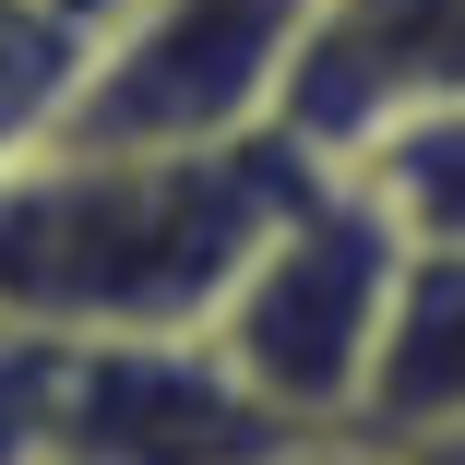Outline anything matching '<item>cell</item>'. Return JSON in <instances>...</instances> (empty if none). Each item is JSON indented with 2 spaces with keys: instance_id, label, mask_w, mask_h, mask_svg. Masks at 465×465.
Here are the masks:
<instances>
[{
  "instance_id": "6da1fadb",
  "label": "cell",
  "mask_w": 465,
  "mask_h": 465,
  "mask_svg": "<svg viewBox=\"0 0 465 465\" xmlns=\"http://www.w3.org/2000/svg\"><path fill=\"white\" fill-rule=\"evenodd\" d=\"M322 179L262 143H48L0 167V311L36 334H203L262 227Z\"/></svg>"
},
{
  "instance_id": "7a4b0ae2",
  "label": "cell",
  "mask_w": 465,
  "mask_h": 465,
  "mask_svg": "<svg viewBox=\"0 0 465 465\" xmlns=\"http://www.w3.org/2000/svg\"><path fill=\"white\" fill-rule=\"evenodd\" d=\"M394 274H406L394 215L370 203L346 167H322L311 192L262 227V251L239 262V287L215 299L203 334L227 346V370L299 441H346L358 430V394H370V358H382Z\"/></svg>"
},
{
  "instance_id": "3957f363",
  "label": "cell",
  "mask_w": 465,
  "mask_h": 465,
  "mask_svg": "<svg viewBox=\"0 0 465 465\" xmlns=\"http://www.w3.org/2000/svg\"><path fill=\"white\" fill-rule=\"evenodd\" d=\"M311 0H120L60 143H262L287 132Z\"/></svg>"
},
{
  "instance_id": "277c9868",
  "label": "cell",
  "mask_w": 465,
  "mask_h": 465,
  "mask_svg": "<svg viewBox=\"0 0 465 465\" xmlns=\"http://www.w3.org/2000/svg\"><path fill=\"white\" fill-rule=\"evenodd\" d=\"M299 430L274 418L215 334H84L60 358L48 465H287Z\"/></svg>"
},
{
  "instance_id": "5b68a950",
  "label": "cell",
  "mask_w": 465,
  "mask_h": 465,
  "mask_svg": "<svg viewBox=\"0 0 465 465\" xmlns=\"http://www.w3.org/2000/svg\"><path fill=\"white\" fill-rule=\"evenodd\" d=\"M430 430H465V251L406 239L382 358L358 394V441H430Z\"/></svg>"
},
{
  "instance_id": "8992f818",
  "label": "cell",
  "mask_w": 465,
  "mask_h": 465,
  "mask_svg": "<svg viewBox=\"0 0 465 465\" xmlns=\"http://www.w3.org/2000/svg\"><path fill=\"white\" fill-rule=\"evenodd\" d=\"M346 179L394 215V239H430V251H465V96H430L406 120H382Z\"/></svg>"
},
{
  "instance_id": "52a82bcc",
  "label": "cell",
  "mask_w": 465,
  "mask_h": 465,
  "mask_svg": "<svg viewBox=\"0 0 465 465\" xmlns=\"http://www.w3.org/2000/svg\"><path fill=\"white\" fill-rule=\"evenodd\" d=\"M84 48H96V25L48 13V0H0V167H25V155L60 143Z\"/></svg>"
},
{
  "instance_id": "ba28073f",
  "label": "cell",
  "mask_w": 465,
  "mask_h": 465,
  "mask_svg": "<svg viewBox=\"0 0 465 465\" xmlns=\"http://www.w3.org/2000/svg\"><path fill=\"white\" fill-rule=\"evenodd\" d=\"M60 358H72V334H36V322L0 311V465H48V441H60Z\"/></svg>"
},
{
  "instance_id": "9c48e42d",
  "label": "cell",
  "mask_w": 465,
  "mask_h": 465,
  "mask_svg": "<svg viewBox=\"0 0 465 465\" xmlns=\"http://www.w3.org/2000/svg\"><path fill=\"white\" fill-rule=\"evenodd\" d=\"M382 465H465V430H430V441H382Z\"/></svg>"
},
{
  "instance_id": "30bf717a",
  "label": "cell",
  "mask_w": 465,
  "mask_h": 465,
  "mask_svg": "<svg viewBox=\"0 0 465 465\" xmlns=\"http://www.w3.org/2000/svg\"><path fill=\"white\" fill-rule=\"evenodd\" d=\"M287 465H382V441H358V430H346V441H299Z\"/></svg>"
},
{
  "instance_id": "8fae6325",
  "label": "cell",
  "mask_w": 465,
  "mask_h": 465,
  "mask_svg": "<svg viewBox=\"0 0 465 465\" xmlns=\"http://www.w3.org/2000/svg\"><path fill=\"white\" fill-rule=\"evenodd\" d=\"M48 13H72V25H108V13H120V0H48Z\"/></svg>"
}]
</instances>
